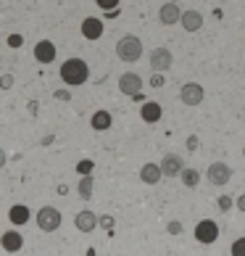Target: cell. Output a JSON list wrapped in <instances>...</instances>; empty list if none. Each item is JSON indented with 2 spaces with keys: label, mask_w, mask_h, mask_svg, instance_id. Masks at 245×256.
<instances>
[{
  "label": "cell",
  "mask_w": 245,
  "mask_h": 256,
  "mask_svg": "<svg viewBox=\"0 0 245 256\" xmlns=\"http://www.w3.org/2000/svg\"><path fill=\"white\" fill-rule=\"evenodd\" d=\"M90 77V66L87 61L82 58H66L61 64V80L69 84V88H79V84H84Z\"/></svg>",
  "instance_id": "1"
},
{
  "label": "cell",
  "mask_w": 245,
  "mask_h": 256,
  "mask_svg": "<svg viewBox=\"0 0 245 256\" xmlns=\"http://www.w3.org/2000/svg\"><path fill=\"white\" fill-rule=\"evenodd\" d=\"M116 56L124 64H135L143 58V40L137 34H124L121 40L116 42Z\"/></svg>",
  "instance_id": "2"
},
{
  "label": "cell",
  "mask_w": 245,
  "mask_h": 256,
  "mask_svg": "<svg viewBox=\"0 0 245 256\" xmlns=\"http://www.w3.org/2000/svg\"><path fill=\"white\" fill-rule=\"evenodd\" d=\"M63 216L55 206H42L40 212H37V227H40L42 232H55L61 227Z\"/></svg>",
  "instance_id": "3"
},
{
  "label": "cell",
  "mask_w": 245,
  "mask_h": 256,
  "mask_svg": "<svg viewBox=\"0 0 245 256\" xmlns=\"http://www.w3.org/2000/svg\"><path fill=\"white\" fill-rule=\"evenodd\" d=\"M206 180H209L214 188L227 185L230 180H232V169H230V164H224V161H214V164H209V169H206Z\"/></svg>",
  "instance_id": "4"
},
{
  "label": "cell",
  "mask_w": 245,
  "mask_h": 256,
  "mask_svg": "<svg viewBox=\"0 0 245 256\" xmlns=\"http://www.w3.org/2000/svg\"><path fill=\"white\" fill-rule=\"evenodd\" d=\"M174 66V53L169 48H153V53H150V69H153V74H164Z\"/></svg>",
  "instance_id": "5"
},
{
  "label": "cell",
  "mask_w": 245,
  "mask_h": 256,
  "mask_svg": "<svg viewBox=\"0 0 245 256\" xmlns=\"http://www.w3.org/2000/svg\"><path fill=\"white\" fill-rule=\"evenodd\" d=\"M216 238H219V224H216L214 220H201V222L195 224V240H198V243L209 246V243H214Z\"/></svg>",
  "instance_id": "6"
},
{
  "label": "cell",
  "mask_w": 245,
  "mask_h": 256,
  "mask_svg": "<svg viewBox=\"0 0 245 256\" xmlns=\"http://www.w3.org/2000/svg\"><path fill=\"white\" fill-rule=\"evenodd\" d=\"M119 90L124 92V96H132V98H140V92H143V77L135 72H127L119 77Z\"/></svg>",
  "instance_id": "7"
},
{
  "label": "cell",
  "mask_w": 245,
  "mask_h": 256,
  "mask_svg": "<svg viewBox=\"0 0 245 256\" xmlns=\"http://www.w3.org/2000/svg\"><path fill=\"white\" fill-rule=\"evenodd\" d=\"M203 96H206V90H203L198 82H185L182 90H180V98H182L185 106H201Z\"/></svg>",
  "instance_id": "8"
},
{
  "label": "cell",
  "mask_w": 245,
  "mask_h": 256,
  "mask_svg": "<svg viewBox=\"0 0 245 256\" xmlns=\"http://www.w3.org/2000/svg\"><path fill=\"white\" fill-rule=\"evenodd\" d=\"M161 172L164 177H182L185 172V161L180 154H166L164 161H161Z\"/></svg>",
  "instance_id": "9"
},
{
  "label": "cell",
  "mask_w": 245,
  "mask_h": 256,
  "mask_svg": "<svg viewBox=\"0 0 245 256\" xmlns=\"http://www.w3.org/2000/svg\"><path fill=\"white\" fill-rule=\"evenodd\" d=\"M0 246H3V251H8V254H18L24 248V235L18 230H5L0 235Z\"/></svg>",
  "instance_id": "10"
},
{
  "label": "cell",
  "mask_w": 245,
  "mask_h": 256,
  "mask_svg": "<svg viewBox=\"0 0 245 256\" xmlns=\"http://www.w3.org/2000/svg\"><path fill=\"white\" fill-rule=\"evenodd\" d=\"M98 214L95 212H90V208H84V212H79L77 216H74V227H77L79 232H92L98 227Z\"/></svg>",
  "instance_id": "11"
},
{
  "label": "cell",
  "mask_w": 245,
  "mask_h": 256,
  "mask_svg": "<svg viewBox=\"0 0 245 256\" xmlns=\"http://www.w3.org/2000/svg\"><path fill=\"white\" fill-rule=\"evenodd\" d=\"M182 8L177 6V3H164L161 6V11H158V18H161V24L166 26H174L177 22H182Z\"/></svg>",
  "instance_id": "12"
},
{
  "label": "cell",
  "mask_w": 245,
  "mask_h": 256,
  "mask_svg": "<svg viewBox=\"0 0 245 256\" xmlns=\"http://www.w3.org/2000/svg\"><path fill=\"white\" fill-rule=\"evenodd\" d=\"M140 180H143L145 185H158L164 180V172H161V164H153V161H148V164L140 166Z\"/></svg>",
  "instance_id": "13"
},
{
  "label": "cell",
  "mask_w": 245,
  "mask_h": 256,
  "mask_svg": "<svg viewBox=\"0 0 245 256\" xmlns=\"http://www.w3.org/2000/svg\"><path fill=\"white\" fill-rule=\"evenodd\" d=\"M82 37L84 40H100L103 37V22L95 16H87L82 22Z\"/></svg>",
  "instance_id": "14"
},
{
  "label": "cell",
  "mask_w": 245,
  "mask_h": 256,
  "mask_svg": "<svg viewBox=\"0 0 245 256\" xmlns=\"http://www.w3.org/2000/svg\"><path fill=\"white\" fill-rule=\"evenodd\" d=\"M55 53H58V50H55V45L50 40H40V42L34 45V58L40 61V64H53L55 61Z\"/></svg>",
  "instance_id": "15"
},
{
  "label": "cell",
  "mask_w": 245,
  "mask_h": 256,
  "mask_svg": "<svg viewBox=\"0 0 245 256\" xmlns=\"http://www.w3.org/2000/svg\"><path fill=\"white\" fill-rule=\"evenodd\" d=\"M140 116H143V122H148V124H156V122H161V116H164L161 103H156V100L143 103V108H140Z\"/></svg>",
  "instance_id": "16"
},
{
  "label": "cell",
  "mask_w": 245,
  "mask_h": 256,
  "mask_svg": "<svg viewBox=\"0 0 245 256\" xmlns=\"http://www.w3.org/2000/svg\"><path fill=\"white\" fill-rule=\"evenodd\" d=\"M187 32H198L203 26V14L195 11V8H187V11L182 14V22H180Z\"/></svg>",
  "instance_id": "17"
},
{
  "label": "cell",
  "mask_w": 245,
  "mask_h": 256,
  "mask_svg": "<svg viewBox=\"0 0 245 256\" xmlns=\"http://www.w3.org/2000/svg\"><path fill=\"white\" fill-rule=\"evenodd\" d=\"M29 216H32V212L24 204H16V206L8 208V220H11V224H16V227L18 224H26V222H29Z\"/></svg>",
  "instance_id": "18"
},
{
  "label": "cell",
  "mask_w": 245,
  "mask_h": 256,
  "mask_svg": "<svg viewBox=\"0 0 245 256\" xmlns=\"http://www.w3.org/2000/svg\"><path fill=\"white\" fill-rule=\"evenodd\" d=\"M111 124H114V119H111V111H95L90 119V127L95 132H106L111 130Z\"/></svg>",
  "instance_id": "19"
},
{
  "label": "cell",
  "mask_w": 245,
  "mask_h": 256,
  "mask_svg": "<svg viewBox=\"0 0 245 256\" xmlns=\"http://www.w3.org/2000/svg\"><path fill=\"white\" fill-rule=\"evenodd\" d=\"M182 185L185 188H198V182H201V172H198L195 166H185V172H182Z\"/></svg>",
  "instance_id": "20"
},
{
  "label": "cell",
  "mask_w": 245,
  "mask_h": 256,
  "mask_svg": "<svg viewBox=\"0 0 245 256\" xmlns=\"http://www.w3.org/2000/svg\"><path fill=\"white\" fill-rule=\"evenodd\" d=\"M92 188H95V180H92V174H90V177H82V180H79V185H77L79 198L90 201V198H92Z\"/></svg>",
  "instance_id": "21"
},
{
  "label": "cell",
  "mask_w": 245,
  "mask_h": 256,
  "mask_svg": "<svg viewBox=\"0 0 245 256\" xmlns=\"http://www.w3.org/2000/svg\"><path fill=\"white\" fill-rule=\"evenodd\" d=\"M92 169H95V164H92V161H79V164H77V172H79L82 177H90Z\"/></svg>",
  "instance_id": "22"
},
{
  "label": "cell",
  "mask_w": 245,
  "mask_h": 256,
  "mask_svg": "<svg viewBox=\"0 0 245 256\" xmlns=\"http://www.w3.org/2000/svg\"><path fill=\"white\" fill-rule=\"evenodd\" d=\"M230 251L232 256H245V238H238L232 246H230Z\"/></svg>",
  "instance_id": "23"
},
{
  "label": "cell",
  "mask_w": 245,
  "mask_h": 256,
  "mask_svg": "<svg viewBox=\"0 0 245 256\" xmlns=\"http://www.w3.org/2000/svg\"><path fill=\"white\" fill-rule=\"evenodd\" d=\"M24 37L21 34H8V48H21Z\"/></svg>",
  "instance_id": "24"
},
{
  "label": "cell",
  "mask_w": 245,
  "mask_h": 256,
  "mask_svg": "<svg viewBox=\"0 0 245 256\" xmlns=\"http://www.w3.org/2000/svg\"><path fill=\"white\" fill-rule=\"evenodd\" d=\"M166 230H169V235H182V222H177V220H174V222H169V224H166Z\"/></svg>",
  "instance_id": "25"
},
{
  "label": "cell",
  "mask_w": 245,
  "mask_h": 256,
  "mask_svg": "<svg viewBox=\"0 0 245 256\" xmlns=\"http://www.w3.org/2000/svg\"><path fill=\"white\" fill-rule=\"evenodd\" d=\"M0 88H3V90H11V88H13V74H3V77H0Z\"/></svg>",
  "instance_id": "26"
},
{
  "label": "cell",
  "mask_w": 245,
  "mask_h": 256,
  "mask_svg": "<svg viewBox=\"0 0 245 256\" xmlns=\"http://www.w3.org/2000/svg\"><path fill=\"white\" fill-rule=\"evenodd\" d=\"M98 6L103 8V11H114V8L119 6V0H98Z\"/></svg>",
  "instance_id": "27"
},
{
  "label": "cell",
  "mask_w": 245,
  "mask_h": 256,
  "mask_svg": "<svg viewBox=\"0 0 245 256\" xmlns=\"http://www.w3.org/2000/svg\"><path fill=\"white\" fill-rule=\"evenodd\" d=\"M232 204H235V201H232L230 196H222V198H219V208H222V212H230Z\"/></svg>",
  "instance_id": "28"
},
{
  "label": "cell",
  "mask_w": 245,
  "mask_h": 256,
  "mask_svg": "<svg viewBox=\"0 0 245 256\" xmlns=\"http://www.w3.org/2000/svg\"><path fill=\"white\" fill-rule=\"evenodd\" d=\"M185 146H187V150H198V146H201V140H198L195 135H190L185 140Z\"/></svg>",
  "instance_id": "29"
},
{
  "label": "cell",
  "mask_w": 245,
  "mask_h": 256,
  "mask_svg": "<svg viewBox=\"0 0 245 256\" xmlns=\"http://www.w3.org/2000/svg\"><path fill=\"white\" fill-rule=\"evenodd\" d=\"M150 84H153V88H161V84H164V74H150Z\"/></svg>",
  "instance_id": "30"
},
{
  "label": "cell",
  "mask_w": 245,
  "mask_h": 256,
  "mask_svg": "<svg viewBox=\"0 0 245 256\" xmlns=\"http://www.w3.org/2000/svg\"><path fill=\"white\" fill-rule=\"evenodd\" d=\"M103 227H106V230H111V227H114V216H103Z\"/></svg>",
  "instance_id": "31"
},
{
  "label": "cell",
  "mask_w": 245,
  "mask_h": 256,
  "mask_svg": "<svg viewBox=\"0 0 245 256\" xmlns=\"http://www.w3.org/2000/svg\"><path fill=\"white\" fill-rule=\"evenodd\" d=\"M235 204H238L240 212H245V196H238V201H235Z\"/></svg>",
  "instance_id": "32"
},
{
  "label": "cell",
  "mask_w": 245,
  "mask_h": 256,
  "mask_svg": "<svg viewBox=\"0 0 245 256\" xmlns=\"http://www.w3.org/2000/svg\"><path fill=\"white\" fill-rule=\"evenodd\" d=\"M29 111H32V114H37V111H40V103H34V100H29Z\"/></svg>",
  "instance_id": "33"
},
{
  "label": "cell",
  "mask_w": 245,
  "mask_h": 256,
  "mask_svg": "<svg viewBox=\"0 0 245 256\" xmlns=\"http://www.w3.org/2000/svg\"><path fill=\"white\" fill-rule=\"evenodd\" d=\"M3 166H5V150L0 148V169H3Z\"/></svg>",
  "instance_id": "34"
},
{
  "label": "cell",
  "mask_w": 245,
  "mask_h": 256,
  "mask_svg": "<svg viewBox=\"0 0 245 256\" xmlns=\"http://www.w3.org/2000/svg\"><path fill=\"white\" fill-rule=\"evenodd\" d=\"M243 154H245V148H243Z\"/></svg>",
  "instance_id": "35"
}]
</instances>
